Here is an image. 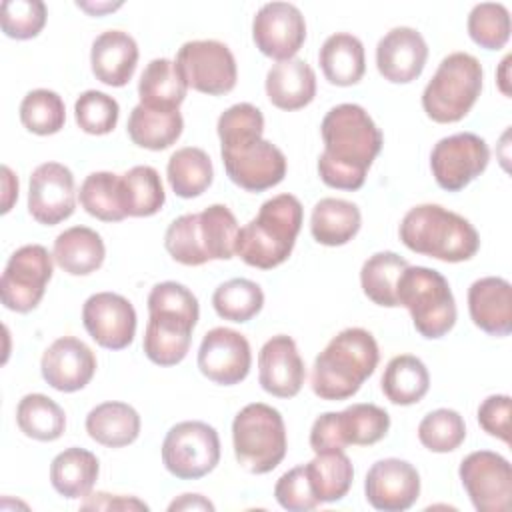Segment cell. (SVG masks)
Masks as SVG:
<instances>
[{"mask_svg": "<svg viewBox=\"0 0 512 512\" xmlns=\"http://www.w3.org/2000/svg\"><path fill=\"white\" fill-rule=\"evenodd\" d=\"M320 134L324 142L316 164L320 180L336 190H360L384 144L372 116L360 104H338L322 118Z\"/></svg>", "mask_w": 512, "mask_h": 512, "instance_id": "obj_1", "label": "cell"}, {"mask_svg": "<svg viewBox=\"0 0 512 512\" xmlns=\"http://www.w3.org/2000/svg\"><path fill=\"white\" fill-rule=\"evenodd\" d=\"M146 304L150 314L142 342L146 358L156 366L180 364L200 318L198 298L184 284L166 280L152 286Z\"/></svg>", "mask_w": 512, "mask_h": 512, "instance_id": "obj_2", "label": "cell"}, {"mask_svg": "<svg viewBox=\"0 0 512 512\" xmlns=\"http://www.w3.org/2000/svg\"><path fill=\"white\" fill-rule=\"evenodd\" d=\"M380 360L378 342L366 328H344L316 356L310 376L312 392L322 400L352 398L374 374Z\"/></svg>", "mask_w": 512, "mask_h": 512, "instance_id": "obj_3", "label": "cell"}, {"mask_svg": "<svg viewBox=\"0 0 512 512\" xmlns=\"http://www.w3.org/2000/svg\"><path fill=\"white\" fill-rule=\"evenodd\" d=\"M304 220V208L294 194L268 198L258 214L238 230L234 256L244 264L272 270L284 264L296 244Z\"/></svg>", "mask_w": 512, "mask_h": 512, "instance_id": "obj_4", "label": "cell"}, {"mask_svg": "<svg viewBox=\"0 0 512 512\" xmlns=\"http://www.w3.org/2000/svg\"><path fill=\"white\" fill-rule=\"evenodd\" d=\"M398 236L408 250L452 264L474 258L480 248V236L470 220L440 204L410 208L400 222Z\"/></svg>", "mask_w": 512, "mask_h": 512, "instance_id": "obj_5", "label": "cell"}, {"mask_svg": "<svg viewBox=\"0 0 512 512\" xmlns=\"http://www.w3.org/2000/svg\"><path fill=\"white\" fill-rule=\"evenodd\" d=\"M238 220L224 204H212L202 212L182 214L170 222L164 234V248L184 266H202L210 260L234 256Z\"/></svg>", "mask_w": 512, "mask_h": 512, "instance_id": "obj_6", "label": "cell"}, {"mask_svg": "<svg viewBox=\"0 0 512 512\" xmlns=\"http://www.w3.org/2000/svg\"><path fill=\"white\" fill-rule=\"evenodd\" d=\"M396 298L410 312L416 332L428 340L446 336L456 324L454 294L434 268L408 264L396 282Z\"/></svg>", "mask_w": 512, "mask_h": 512, "instance_id": "obj_7", "label": "cell"}, {"mask_svg": "<svg viewBox=\"0 0 512 512\" xmlns=\"http://www.w3.org/2000/svg\"><path fill=\"white\" fill-rule=\"evenodd\" d=\"M482 64L468 52H452L438 64L422 92L426 116L438 124L460 122L482 92Z\"/></svg>", "mask_w": 512, "mask_h": 512, "instance_id": "obj_8", "label": "cell"}, {"mask_svg": "<svg viewBox=\"0 0 512 512\" xmlns=\"http://www.w3.org/2000/svg\"><path fill=\"white\" fill-rule=\"evenodd\" d=\"M232 446L238 464L250 474L272 472L288 448L282 414L264 402L246 404L232 420Z\"/></svg>", "mask_w": 512, "mask_h": 512, "instance_id": "obj_9", "label": "cell"}, {"mask_svg": "<svg viewBox=\"0 0 512 512\" xmlns=\"http://www.w3.org/2000/svg\"><path fill=\"white\" fill-rule=\"evenodd\" d=\"M220 462V438L214 426L202 420L174 424L162 442V464L180 480H198Z\"/></svg>", "mask_w": 512, "mask_h": 512, "instance_id": "obj_10", "label": "cell"}, {"mask_svg": "<svg viewBox=\"0 0 512 512\" xmlns=\"http://www.w3.org/2000/svg\"><path fill=\"white\" fill-rule=\"evenodd\" d=\"M54 272V256L42 244L20 246L6 262L0 278V298L4 308L28 314L44 298Z\"/></svg>", "mask_w": 512, "mask_h": 512, "instance_id": "obj_11", "label": "cell"}, {"mask_svg": "<svg viewBox=\"0 0 512 512\" xmlns=\"http://www.w3.org/2000/svg\"><path fill=\"white\" fill-rule=\"evenodd\" d=\"M174 64L188 88L208 96H224L232 92L238 80L236 58L220 40L184 42L178 48Z\"/></svg>", "mask_w": 512, "mask_h": 512, "instance_id": "obj_12", "label": "cell"}, {"mask_svg": "<svg viewBox=\"0 0 512 512\" xmlns=\"http://www.w3.org/2000/svg\"><path fill=\"white\" fill-rule=\"evenodd\" d=\"M490 162L486 140L474 132H458L440 138L430 152V170L436 184L448 192H460L478 178Z\"/></svg>", "mask_w": 512, "mask_h": 512, "instance_id": "obj_13", "label": "cell"}, {"mask_svg": "<svg viewBox=\"0 0 512 512\" xmlns=\"http://www.w3.org/2000/svg\"><path fill=\"white\" fill-rule=\"evenodd\" d=\"M460 482L478 512H506L512 500L510 462L492 450L470 452L458 468Z\"/></svg>", "mask_w": 512, "mask_h": 512, "instance_id": "obj_14", "label": "cell"}, {"mask_svg": "<svg viewBox=\"0 0 512 512\" xmlns=\"http://www.w3.org/2000/svg\"><path fill=\"white\" fill-rule=\"evenodd\" d=\"M76 210L74 174L60 162H44L32 170L28 212L42 226H56Z\"/></svg>", "mask_w": 512, "mask_h": 512, "instance_id": "obj_15", "label": "cell"}, {"mask_svg": "<svg viewBox=\"0 0 512 512\" xmlns=\"http://www.w3.org/2000/svg\"><path fill=\"white\" fill-rule=\"evenodd\" d=\"M252 40L264 56L290 60L306 40L304 14L290 2H268L252 20Z\"/></svg>", "mask_w": 512, "mask_h": 512, "instance_id": "obj_16", "label": "cell"}, {"mask_svg": "<svg viewBox=\"0 0 512 512\" xmlns=\"http://www.w3.org/2000/svg\"><path fill=\"white\" fill-rule=\"evenodd\" d=\"M252 366V350L238 330L216 326L208 330L198 348L200 372L220 386L240 384Z\"/></svg>", "mask_w": 512, "mask_h": 512, "instance_id": "obj_17", "label": "cell"}, {"mask_svg": "<svg viewBox=\"0 0 512 512\" xmlns=\"http://www.w3.org/2000/svg\"><path fill=\"white\" fill-rule=\"evenodd\" d=\"M228 178L246 192H264L286 176V156L270 140H256L234 150H220Z\"/></svg>", "mask_w": 512, "mask_h": 512, "instance_id": "obj_18", "label": "cell"}, {"mask_svg": "<svg viewBox=\"0 0 512 512\" xmlns=\"http://www.w3.org/2000/svg\"><path fill=\"white\" fill-rule=\"evenodd\" d=\"M136 310L116 292H96L82 306V324L90 338L108 350H124L136 336Z\"/></svg>", "mask_w": 512, "mask_h": 512, "instance_id": "obj_19", "label": "cell"}, {"mask_svg": "<svg viewBox=\"0 0 512 512\" xmlns=\"http://www.w3.org/2000/svg\"><path fill=\"white\" fill-rule=\"evenodd\" d=\"M364 494L374 510L404 512L412 508L420 496V474L406 460H378L366 472Z\"/></svg>", "mask_w": 512, "mask_h": 512, "instance_id": "obj_20", "label": "cell"}, {"mask_svg": "<svg viewBox=\"0 0 512 512\" xmlns=\"http://www.w3.org/2000/svg\"><path fill=\"white\" fill-rule=\"evenodd\" d=\"M40 372L48 386L58 392H78L96 374V356L86 342L76 336L56 338L42 354Z\"/></svg>", "mask_w": 512, "mask_h": 512, "instance_id": "obj_21", "label": "cell"}, {"mask_svg": "<svg viewBox=\"0 0 512 512\" xmlns=\"http://www.w3.org/2000/svg\"><path fill=\"white\" fill-rule=\"evenodd\" d=\"M428 60V44L424 36L410 26L388 30L376 44V68L380 76L392 84L414 82Z\"/></svg>", "mask_w": 512, "mask_h": 512, "instance_id": "obj_22", "label": "cell"}, {"mask_svg": "<svg viewBox=\"0 0 512 512\" xmlns=\"http://www.w3.org/2000/svg\"><path fill=\"white\" fill-rule=\"evenodd\" d=\"M306 368L294 338L276 334L258 352V382L276 398H294L304 384Z\"/></svg>", "mask_w": 512, "mask_h": 512, "instance_id": "obj_23", "label": "cell"}, {"mask_svg": "<svg viewBox=\"0 0 512 512\" xmlns=\"http://www.w3.org/2000/svg\"><path fill=\"white\" fill-rule=\"evenodd\" d=\"M468 312L476 328L504 338L512 332V286L506 278L484 276L468 288Z\"/></svg>", "mask_w": 512, "mask_h": 512, "instance_id": "obj_24", "label": "cell"}, {"mask_svg": "<svg viewBox=\"0 0 512 512\" xmlns=\"http://www.w3.org/2000/svg\"><path fill=\"white\" fill-rule=\"evenodd\" d=\"M138 44L124 30H106L98 34L90 48V66L96 80L106 86H126L138 64Z\"/></svg>", "mask_w": 512, "mask_h": 512, "instance_id": "obj_25", "label": "cell"}, {"mask_svg": "<svg viewBox=\"0 0 512 512\" xmlns=\"http://www.w3.org/2000/svg\"><path fill=\"white\" fill-rule=\"evenodd\" d=\"M264 88L272 106L286 112L300 110L316 96V74L306 60L294 56L272 64Z\"/></svg>", "mask_w": 512, "mask_h": 512, "instance_id": "obj_26", "label": "cell"}, {"mask_svg": "<svg viewBox=\"0 0 512 512\" xmlns=\"http://www.w3.org/2000/svg\"><path fill=\"white\" fill-rule=\"evenodd\" d=\"M52 256L66 274L88 276L104 264L106 246L96 230L72 226L56 236Z\"/></svg>", "mask_w": 512, "mask_h": 512, "instance_id": "obj_27", "label": "cell"}, {"mask_svg": "<svg viewBox=\"0 0 512 512\" xmlns=\"http://www.w3.org/2000/svg\"><path fill=\"white\" fill-rule=\"evenodd\" d=\"M100 474V462L96 454L86 448H66L54 456L50 464L52 488L68 500L88 498Z\"/></svg>", "mask_w": 512, "mask_h": 512, "instance_id": "obj_28", "label": "cell"}, {"mask_svg": "<svg viewBox=\"0 0 512 512\" xmlns=\"http://www.w3.org/2000/svg\"><path fill=\"white\" fill-rule=\"evenodd\" d=\"M324 78L334 86H354L366 72L364 44L348 32L328 36L318 52Z\"/></svg>", "mask_w": 512, "mask_h": 512, "instance_id": "obj_29", "label": "cell"}, {"mask_svg": "<svg viewBox=\"0 0 512 512\" xmlns=\"http://www.w3.org/2000/svg\"><path fill=\"white\" fill-rule=\"evenodd\" d=\"M86 432L106 448H124L140 436V414L126 402L108 400L88 412Z\"/></svg>", "mask_w": 512, "mask_h": 512, "instance_id": "obj_30", "label": "cell"}, {"mask_svg": "<svg viewBox=\"0 0 512 512\" xmlns=\"http://www.w3.org/2000/svg\"><path fill=\"white\" fill-rule=\"evenodd\" d=\"M184 120L180 110H162L136 104L128 116L126 132L130 140L146 150H166L182 136Z\"/></svg>", "mask_w": 512, "mask_h": 512, "instance_id": "obj_31", "label": "cell"}, {"mask_svg": "<svg viewBox=\"0 0 512 512\" xmlns=\"http://www.w3.org/2000/svg\"><path fill=\"white\" fill-rule=\"evenodd\" d=\"M362 226L360 208L344 198H322L310 216L312 238L322 246L348 244Z\"/></svg>", "mask_w": 512, "mask_h": 512, "instance_id": "obj_32", "label": "cell"}, {"mask_svg": "<svg viewBox=\"0 0 512 512\" xmlns=\"http://www.w3.org/2000/svg\"><path fill=\"white\" fill-rule=\"evenodd\" d=\"M186 92H188V86L180 70L168 58L150 60L138 80L140 104L148 108L180 110V104L184 102Z\"/></svg>", "mask_w": 512, "mask_h": 512, "instance_id": "obj_33", "label": "cell"}, {"mask_svg": "<svg viewBox=\"0 0 512 512\" xmlns=\"http://www.w3.org/2000/svg\"><path fill=\"white\" fill-rule=\"evenodd\" d=\"M380 386L392 404L412 406L428 394L430 374L418 356L400 354L386 364Z\"/></svg>", "mask_w": 512, "mask_h": 512, "instance_id": "obj_34", "label": "cell"}, {"mask_svg": "<svg viewBox=\"0 0 512 512\" xmlns=\"http://www.w3.org/2000/svg\"><path fill=\"white\" fill-rule=\"evenodd\" d=\"M166 178L176 196L196 198L204 194L214 180L212 160L198 146L178 148L168 158Z\"/></svg>", "mask_w": 512, "mask_h": 512, "instance_id": "obj_35", "label": "cell"}, {"mask_svg": "<svg viewBox=\"0 0 512 512\" xmlns=\"http://www.w3.org/2000/svg\"><path fill=\"white\" fill-rule=\"evenodd\" d=\"M304 468L320 504L342 500L354 480V466L344 450L320 452Z\"/></svg>", "mask_w": 512, "mask_h": 512, "instance_id": "obj_36", "label": "cell"}, {"mask_svg": "<svg viewBox=\"0 0 512 512\" xmlns=\"http://www.w3.org/2000/svg\"><path fill=\"white\" fill-rule=\"evenodd\" d=\"M122 204L126 216L146 218L162 210L166 202V192L156 168L140 164L132 166L120 176Z\"/></svg>", "mask_w": 512, "mask_h": 512, "instance_id": "obj_37", "label": "cell"}, {"mask_svg": "<svg viewBox=\"0 0 512 512\" xmlns=\"http://www.w3.org/2000/svg\"><path fill=\"white\" fill-rule=\"evenodd\" d=\"M16 424L20 432L38 442H54L66 430V414L58 402L46 394H26L16 406Z\"/></svg>", "mask_w": 512, "mask_h": 512, "instance_id": "obj_38", "label": "cell"}, {"mask_svg": "<svg viewBox=\"0 0 512 512\" xmlns=\"http://www.w3.org/2000/svg\"><path fill=\"white\" fill-rule=\"evenodd\" d=\"M336 430L342 446H372L390 430V414L368 402H358L336 412Z\"/></svg>", "mask_w": 512, "mask_h": 512, "instance_id": "obj_39", "label": "cell"}, {"mask_svg": "<svg viewBox=\"0 0 512 512\" xmlns=\"http://www.w3.org/2000/svg\"><path fill=\"white\" fill-rule=\"evenodd\" d=\"M408 262L396 252H376L360 268V286L368 300L384 308H396V282Z\"/></svg>", "mask_w": 512, "mask_h": 512, "instance_id": "obj_40", "label": "cell"}, {"mask_svg": "<svg viewBox=\"0 0 512 512\" xmlns=\"http://www.w3.org/2000/svg\"><path fill=\"white\" fill-rule=\"evenodd\" d=\"M80 206L102 222H120L126 218L122 204L120 176L114 172H92L84 178L78 192Z\"/></svg>", "mask_w": 512, "mask_h": 512, "instance_id": "obj_41", "label": "cell"}, {"mask_svg": "<svg viewBox=\"0 0 512 512\" xmlns=\"http://www.w3.org/2000/svg\"><path fill=\"white\" fill-rule=\"evenodd\" d=\"M212 306L220 318L244 324L262 310L264 292L254 280L232 278L214 290Z\"/></svg>", "mask_w": 512, "mask_h": 512, "instance_id": "obj_42", "label": "cell"}, {"mask_svg": "<svg viewBox=\"0 0 512 512\" xmlns=\"http://www.w3.org/2000/svg\"><path fill=\"white\" fill-rule=\"evenodd\" d=\"M22 126L38 136H52L64 128L66 106L58 92L48 88L30 90L20 102Z\"/></svg>", "mask_w": 512, "mask_h": 512, "instance_id": "obj_43", "label": "cell"}, {"mask_svg": "<svg viewBox=\"0 0 512 512\" xmlns=\"http://www.w3.org/2000/svg\"><path fill=\"white\" fill-rule=\"evenodd\" d=\"M220 150H234L262 140L264 116L250 102H238L226 108L216 122Z\"/></svg>", "mask_w": 512, "mask_h": 512, "instance_id": "obj_44", "label": "cell"}, {"mask_svg": "<svg viewBox=\"0 0 512 512\" xmlns=\"http://www.w3.org/2000/svg\"><path fill=\"white\" fill-rule=\"evenodd\" d=\"M418 440L430 452H452L466 440L464 418L452 408L432 410L418 424Z\"/></svg>", "mask_w": 512, "mask_h": 512, "instance_id": "obj_45", "label": "cell"}, {"mask_svg": "<svg viewBox=\"0 0 512 512\" xmlns=\"http://www.w3.org/2000/svg\"><path fill=\"white\" fill-rule=\"evenodd\" d=\"M466 28L480 48L500 50L510 40V12L500 2H480L470 10Z\"/></svg>", "mask_w": 512, "mask_h": 512, "instance_id": "obj_46", "label": "cell"}, {"mask_svg": "<svg viewBox=\"0 0 512 512\" xmlns=\"http://www.w3.org/2000/svg\"><path fill=\"white\" fill-rule=\"evenodd\" d=\"M120 116L118 102L100 90H86L74 102V118L82 132L92 136L110 134Z\"/></svg>", "mask_w": 512, "mask_h": 512, "instance_id": "obj_47", "label": "cell"}, {"mask_svg": "<svg viewBox=\"0 0 512 512\" xmlns=\"http://www.w3.org/2000/svg\"><path fill=\"white\" fill-rule=\"evenodd\" d=\"M48 18L42 0H4L0 8L2 32L14 40L36 38Z\"/></svg>", "mask_w": 512, "mask_h": 512, "instance_id": "obj_48", "label": "cell"}, {"mask_svg": "<svg viewBox=\"0 0 512 512\" xmlns=\"http://www.w3.org/2000/svg\"><path fill=\"white\" fill-rule=\"evenodd\" d=\"M274 498L288 512H306L320 506L312 492L304 464L290 468L278 478L274 486Z\"/></svg>", "mask_w": 512, "mask_h": 512, "instance_id": "obj_49", "label": "cell"}, {"mask_svg": "<svg viewBox=\"0 0 512 512\" xmlns=\"http://www.w3.org/2000/svg\"><path fill=\"white\" fill-rule=\"evenodd\" d=\"M510 408L512 400L508 394H492L482 400L476 414L480 428L504 444H510Z\"/></svg>", "mask_w": 512, "mask_h": 512, "instance_id": "obj_50", "label": "cell"}, {"mask_svg": "<svg viewBox=\"0 0 512 512\" xmlns=\"http://www.w3.org/2000/svg\"><path fill=\"white\" fill-rule=\"evenodd\" d=\"M84 510H148V504H144L142 500L134 498V496H118V494H106V492H98L94 496H90V500H86L82 504Z\"/></svg>", "mask_w": 512, "mask_h": 512, "instance_id": "obj_51", "label": "cell"}, {"mask_svg": "<svg viewBox=\"0 0 512 512\" xmlns=\"http://www.w3.org/2000/svg\"><path fill=\"white\" fill-rule=\"evenodd\" d=\"M168 510H214V504L202 494H182L168 504Z\"/></svg>", "mask_w": 512, "mask_h": 512, "instance_id": "obj_52", "label": "cell"}, {"mask_svg": "<svg viewBox=\"0 0 512 512\" xmlns=\"http://www.w3.org/2000/svg\"><path fill=\"white\" fill-rule=\"evenodd\" d=\"M2 186H4V198H2V214L10 212L12 204L18 198V178L12 174L8 166H2Z\"/></svg>", "mask_w": 512, "mask_h": 512, "instance_id": "obj_53", "label": "cell"}, {"mask_svg": "<svg viewBox=\"0 0 512 512\" xmlns=\"http://www.w3.org/2000/svg\"><path fill=\"white\" fill-rule=\"evenodd\" d=\"M510 60H512V56H506V58L500 62V68H498V86H500V90H502L504 96H510V86H508V80H510V76H508Z\"/></svg>", "mask_w": 512, "mask_h": 512, "instance_id": "obj_54", "label": "cell"}, {"mask_svg": "<svg viewBox=\"0 0 512 512\" xmlns=\"http://www.w3.org/2000/svg\"><path fill=\"white\" fill-rule=\"evenodd\" d=\"M76 6L82 8V10H86V12H90L92 16H94V14L100 16L102 12H112V10L120 8L122 4H110V2H106V4H88V2H78Z\"/></svg>", "mask_w": 512, "mask_h": 512, "instance_id": "obj_55", "label": "cell"}]
</instances>
